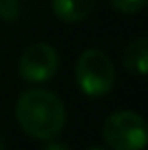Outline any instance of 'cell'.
I'll return each mask as SVG.
<instances>
[{
	"mask_svg": "<svg viewBox=\"0 0 148 150\" xmlns=\"http://www.w3.org/2000/svg\"><path fill=\"white\" fill-rule=\"evenodd\" d=\"M103 140L112 150H144L148 142L146 122L138 112L120 110L106 118Z\"/></svg>",
	"mask_w": 148,
	"mask_h": 150,
	"instance_id": "3957f363",
	"label": "cell"
},
{
	"mask_svg": "<svg viewBox=\"0 0 148 150\" xmlns=\"http://www.w3.org/2000/svg\"><path fill=\"white\" fill-rule=\"evenodd\" d=\"M110 2L122 14H136L146 6V0H110Z\"/></svg>",
	"mask_w": 148,
	"mask_h": 150,
	"instance_id": "ba28073f",
	"label": "cell"
},
{
	"mask_svg": "<svg viewBox=\"0 0 148 150\" xmlns=\"http://www.w3.org/2000/svg\"><path fill=\"white\" fill-rule=\"evenodd\" d=\"M43 150H71L67 144H63V142H53V140H49L47 142V146Z\"/></svg>",
	"mask_w": 148,
	"mask_h": 150,
	"instance_id": "9c48e42d",
	"label": "cell"
},
{
	"mask_svg": "<svg viewBox=\"0 0 148 150\" xmlns=\"http://www.w3.org/2000/svg\"><path fill=\"white\" fill-rule=\"evenodd\" d=\"M122 63L128 73L134 75H146L148 71V41L144 37L134 39L126 45L122 53Z\"/></svg>",
	"mask_w": 148,
	"mask_h": 150,
	"instance_id": "8992f818",
	"label": "cell"
},
{
	"mask_svg": "<svg viewBox=\"0 0 148 150\" xmlns=\"http://www.w3.org/2000/svg\"><path fill=\"white\" fill-rule=\"evenodd\" d=\"M75 83L91 100L108 96L116 85V67L99 49H85L75 61Z\"/></svg>",
	"mask_w": 148,
	"mask_h": 150,
	"instance_id": "7a4b0ae2",
	"label": "cell"
},
{
	"mask_svg": "<svg viewBox=\"0 0 148 150\" xmlns=\"http://www.w3.org/2000/svg\"><path fill=\"white\" fill-rule=\"evenodd\" d=\"M6 148V144H4V138H2V134H0V150Z\"/></svg>",
	"mask_w": 148,
	"mask_h": 150,
	"instance_id": "30bf717a",
	"label": "cell"
},
{
	"mask_svg": "<svg viewBox=\"0 0 148 150\" xmlns=\"http://www.w3.org/2000/svg\"><path fill=\"white\" fill-rule=\"evenodd\" d=\"M14 118L26 136L35 140H55L67 124L63 100L45 87L25 89L14 105Z\"/></svg>",
	"mask_w": 148,
	"mask_h": 150,
	"instance_id": "6da1fadb",
	"label": "cell"
},
{
	"mask_svg": "<svg viewBox=\"0 0 148 150\" xmlns=\"http://www.w3.org/2000/svg\"><path fill=\"white\" fill-rule=\"evenodd\" d=\"M59 65H61V59L55 47L47 43H35L21 53L16 69L23 81L39 85L53 79L59 71Z\"/></svg>",
	"mask_w": 148,
	"mask_h": 150,
	"instance_id": "277c9868",
	"label": "cell"
},
{
	"mask_svg": "<svg viewBox=\"0 0 148 150\" xmlns=\"http://www.w3.org/2000/svg\"><path fill=\"white\" fill-rule=\"evenodd\" d=\"M96 6V0H51L53 14L63 23L85 21Z\"/></svg>",
	"mask_w": 148,
	"mask_h": 150,
	"instance_id": "5b68a950",
	"label": "cell"
},
{
	"mask_svg": "<svg viewBox=\"0 0 148 150\" xmlns=\"http://www.w3.org/2000/svg\"><path fill=\"white\" fill-rule=\"evenodd\" d=\"M87 150H106V148H99V146H91V148H87Z\"/></svg>",
	"mask_w": 148,
	"mask_h": 150,
	"instance_id": "8fae6325",
	"label": "cell"
},
{
	"mask_svg": "<svg viewBox=\"0 0 148 150\" xmlns=\"http://www.w3.org/2000/svg\"><path fill=\"white\" fill-rule=\"evenodd\" d=\"M21 2L18 0H0V21L14 23L21 16Z\"/></svg>",
	"mask_w": 148,
	"mask_h": 150,
	"instance_id": "52a82bcc",
	"label": "cell"
}]
</instances>
